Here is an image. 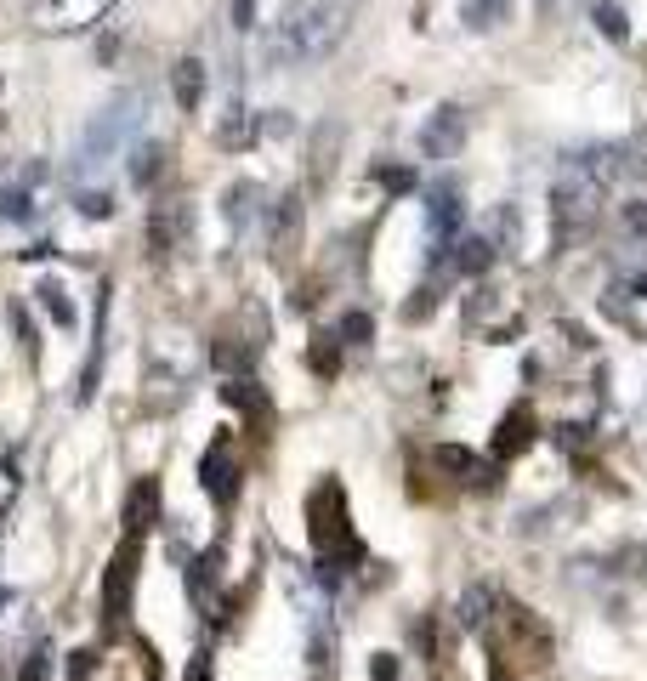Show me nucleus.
Returning a JSON list of instances; mask_svg holds the SVG:
<instances>
[{
    "instance_id": "obj_1",
    "label": "nucleus",
    "mask_w": 647,
    "mask_h": 681,
    "mask_svg": "<svg viewBox=\"0 0 647 681\" xmlns=\"http://www.w3.org/2000/svg\"><path fill=\"white\" fill-rule=\"evenodd\" d=\"M347 29H352V0H284L262 57L267 69H307V63H324L347 40Z\"/></svg>"
},
{
    "instance_id": "obj_2",
    "label": "nucleus",
    "mask_w": 647,
    "mask_h": 681,
    "mask_svg": "<svg viewBox=\"0 0 647 681\" xmlns=\"http://www.w3.org/2000/svg\"><path fill=\"white\" fill-rule=\"evenodd\" d=\"M307 534H313V551H318L324 579H335L347 562L364 557V545L352 540L347 494H341V483H318V489H313V500H307Z\"/></svg>"
},
{
    "instance_id": "obj_3",
    "label": "nucleus",
    "mask_w": 647,
    "mask_h": 681,
    "mask_svg": "<svg viewBox=\"0 0 647 681\" xmlns=\"http://www.w3.org/2000/svg\"><path fill=\"white\" fill-rule=\"evenodd\" d=\"M142 125V91H120V97H108V108L91 120L86 131V148H80V159H103V154H120L125 137Z\"/></svg>"
},
{
    "instance_id": "obj_4",
    "label": "nucleus",
    "mask_w": 647,
    "mask_h": 681,
    "mask_svg": "<svg viewBox=\"0 0 647 681\" xmlns=\"http://www.w3.org/2000/svg\"><path fill=\"white\" fill-rule=\"evenodd\" d=\"M137 562H142V540L125 534L108 557V574H103V625H125L131 613V591H137Z\"/></svg>"
},
{
    "instance_id": "obj_5",
    "label": "nucleus",
    "mask_w": 647,
    "mask_h": 681,
    "mask_svg": "<svg viewBox=\"0 0 647 681\" xmlns=\"http://www.w3.org/2000/svg\"><path fill=\"white\" fill-rule=\"evenodd\" d=\"M114 0H35V23L46 35H86L108 18Z\"/></svg>"
},
{
    "instance_id": "obj_6",
    "label": "nucleus",
    "mask_w": 647,
    "mask_h": 681,
    "mask_svg": "<svg viewBox=\"0 0 647 681\" xmlns=\"http://www.w3.org/2000/svg\"><path fill=\"white\" fill-rule=\"evenodd\" d=\"M239 477H245V472L233 466V443H228V437H216V443L199 454V483H205V494H210L222 511L239 500Z\"/></svg>"
},
{
    "instance_id": "obj_7",
    "label": "nucleus",
    "mask_w": 647,
    "mask_h": 681,
    "mask_svg": "<svg viewBox=\"0 0 647 681\" xmlns=\"http://www.w3.org/2000/svg\"><path fill=\"white\" fill-rule=\"evenodd\" d=\"M460 142H466V114H460L455 103H443L432 120H426V131H420V154L426 159H455Z\"/></svg>"
},
{
    "instance_id": "obj_8",
    "label": "nucleus",
    "mask_w": 647,
    "mask_h": 681,
    "mask_svg": "<svg viewBox=\"0 0 647 681\" xmlns=\"http://www.w3.org/2000/svg\"><path fill=\"white\" fill-rule=\"evenodd\" d=\"M460 193H455V182H432L426 188V227H432V239H438V250H449V239L460 233Z\"/></svg>"
},
{
    "instance_id": "obj_9",
    "label": "nucleus",
    "mask_w": 647,
    "mask_h": 681,
    "mask_svg": "<svg viewBox=\"0 0 647 681\" xmlns=\"http://www.w3.org/2000/svg\"><path fill=\"white\" fill-rule=\"evenodd\" d=\"M534 432H540V426H534V409H528V403L506 409L500 432H494V460H500V466H506V460H517V454H523L528 443H534Z\"/></svg>"
},
{
    "instance_id": "obj_10",
    "label": "nucleus",
    "mask_w": 647,
    "mask_h": 681,
    "mask_svg": "<svg viewBox=\"0 0 647 681\" xmlns=\"http://www.w3.org/2000/svg\"><path fill=\"white\" fill-rule=\"evenodd\" d=\"M154 523H159V483H154V477H142L137 489L125 494V534L142 540Z\"/></svg>"
},
{
    "instance_id": "obj_11",
    "label": "nucleus",
    "mask_w": 647,
    "mask_h": 681,
    "mask_svg": "<svg viewBox=\"0 0 647 681\" xmlns=\"http://www.w3.org/2000/svg\"><path fill=\"white\" fill-rule=\"evenodd\" d=\"M182 233H188V205H182V199H171V205H159L154 216H148V245H154L159 256H165Z\"/></svg>"
},
{
    "instance_id": "obj_12",
    "label": "nucleus",
    "mask_w": 647,
    "mask_h": 681,
    "mask_svg": "<svg viewBox=\"0 0 647 681\" xmlns=\"http://www.w3.org/2000/svg\"><path fill=\"white\" fill-rule=\"evenodd\" d=\"M171 91H176V108L182 114H199V97H205V63L199 57H182L171 69Z\"/></svg>"
},
{
    "instance_id": "obj_13",
    "label": "nucleus",
    "mask_w": 647,
    "mask_h": 681,
    "mask_svg": "<svg viewBox=\"0 0 647 681\" xmlns=\"http://www.w3.org/2000/svg\"><path fill=\"white\" fill-rule=\"evenodd\" d=\"M438 466H443V472H455L460 483H477V489H483V483H494V466H483V460H477L472 449H460V443H443Z\"/></svg>"
},
{
    "instance_id": "obj_14",
    "label": "nucleus",
    "mask_w": 647,
    "mask_h": 681,
    "mask_svg": "<svg viewBox=\"0 0 647 681\" xmlns=\"http://www.w3.org/2000/svg\"><path fill=\"white\" fill-rule=\"evenodd\" d=\"M222 398H228L233 409H245L250 420H267V415H273V403H267V392H262L256 381H245V375H233V381L222 386Z\"/></svg>"
},
{
    "instance_id": "obj_15",
    "label": "nucleus",
    "mask_w": 647,
    "mask_h": 681,
    "mask_svg": "<svg viewBox=\"0 0 647 681\" xmlns=\"http://www.w3.org/2000/svg\"><path fill=\"white\" fill-rule=\"evenodd\" d=\"M159 171H165V142H137V148H131V182H137V188H154Z\"/></svg>"
},
{
    "instance_id": "obj_16",
    "label": "nucleus",
    "mask_w": 647,
    "mask_h": 681,
    "mask_svg": "<svg viewBox=\"0 0 647 681\" xmlns=\"http://www.w3.org/2000/svg\"><path fill=\"white\" fill-rule=\"evenodd\" d=\"M256 216H262V188H256V182H233L228 188V222L250 227Z\"/></svg>"
},
{
    "instance_id": "obj_17",
    "label": "nucleus",
    "mask_w": 647,
    "mask_h": 681,
    "mask_svg": "<svg viewBox=\"0 0 647 681\" xmlns=\"http://www.w3.org/2000/svg\"><path fill=\"white\" fill-rule=\"evenodd\" d=\"M35 296H40V307H46V313H52L57 324H63V330H69L74 318H80V313H74L69 284H63V279H40V290H35Z\"/></svg>"
},
{
    "instance_id": "obj_18",
    "label": "nucleus",
    "mask_w": 647,
    "mask_h": 681,
    "mask_svg": "<svg viewBox=\"0 0 647 681\" xmlns=\"http://www.w3.org/2000/svg\"><path fill=\"white\" fill-rule=\"evenodd\" d=\"M489 619H494V591H489V585H472V591L460 596V625L483 630Z\"/></svg>"
},
{
    "instance_id": "obj_19",
    "label": "nucleus",
    "mask_w": 647,
    "mask_h": 681,
    "mask_svg": "<svg viewBox=\"0 0 647 681\" xmlns=\"http://www.w3.org/2000/svg\"><path fill=\"white\" fill-rule=\"evenodd\" d=\"M250 137H256V120H250V108L233 103V108H228V120L216 125V142H222V148H245Z\"/></svg>"
},
{
    "instance_id": "obj_20",
    "label": "nucleus",
    "mask_w": 647,
    "mask_h": 681,
    "mask_svg": "<svg viewBox=\"0 0 647 681\" xmlns=\"http://www.w3.org/2000/svg\"><path fill=\"white\" fill-rule=\"evenodd\" d=\"M591 18H596V29H602L608 40H625L630 35V18H625V6H619V0H596Z\"/></svg>"
},
{
    "instance_id": "obj_21",
    "label": "nucleus",
    "mask_w": 647,
    "mask_h": 681,
    "mask_svg": "<svg viewBox=\"0 0 647 681\" xmlns=\"http://www.w3.org/2000/svg\"><path fill=\"white\" fill-rule=\"evenodd\" d=\"M307 364H313L318 375L330 381L335 369H341V341H335V335H318V341H313V352H307Z\"/></svg>"
},
{
    "instance_id": "obj_22",
    "label": "nucleus",
    "mask_w": 647,
    "mask_h": 681,
    "mask_svg": "<svg viewBox=\"0 0 647 681\" xmlns=\"http://www.w3.org/2000/svg\"><path fill=\"white\" fill-rule=\"evenodd\" d=\"M466 23L472 29H500L506 23V0H466Z\"/></svg>"
},
{
    "instance_id": "obj_23",
    "label": "nucleus",
    "mask_w": 647,
    "mask_h": 681,
    "mask_svg": "<svg viewBox=\"0 0 647 681\" xmlns=\"http://www.w3.org/2000/svg\"><path fill=\"white\" fill-rule=\"evenodd\" d=\"M80 216H91V222H108V216H114V193L86 188V193H80Z\"/></svg>"
},
{
    "instance_id": "obj_24",
    "label": "nucleus",
    "mask_w": 647,
    "mask_h": 681,
    "mask_svg": "<svg viewBox=\"0 0 647 681\" xmlns=\"http://www.w3.org/2000/svg\"><path fill=\"white\" fill-rule=\"evenodd\" d=\"M489 262H494V245H489V239H466V245H460V267H466V273H483Z\"/></svg>"
},
{
    "instance_id": "obj_25",
    "label": "nucleus",
    "mask_w": 647,
    "mask_h": 681,
    "mask_svg": "<svg viewBox=\"0 0 647 681\" xmlns=\"http://www.w3.org/2000/svg\"><path fill=\"white\" fill-rule=\"evenodd\" d=\"M0 216H6V222H29V216H35V205H29V193H18V188H0Z\"/></svg>"
},
{
    "instance_id": "obj_26",
    "label": "nucleus",
    "mask_w": 647,
    "mask_h": 681,
    "mask_svg": "<svg viewBox=\"0 0 647 681\" xmlns=\"http://www.w3.org/2000/svg\"><path fill=\"white\" fill-rule=\"evenodd\" d=\"M18 681H52V653H46V647H35V653L23 659Z\"/></svg>"
},
{
    "instance_id": "obj_27",
    "label": "nucleus",
    "mask_w": 647,
    "mask_h": 681,
    "mask_svg": "<svg viewBox=\"0 0 647 681\" xmlns=\"http://www.w3.org/2000/svg\"><path fill=\"white\" fill-rule=\"evenodd\" d=\"M341 341H347V347H364V341H369V313H347V318H341Z\"/></svg>"
},
{
    "instance_id": "obj_28",
    "label": "nucleus",
    "mask_w": 647,
    "mask_h": 681,
    "mask_svg": "<svg viewBox=\"0 0 647 681\" xmlns=\"http://www.w3.org/2000/svg\"><path fill=\"white\" fill-rule=\"evenodd\" d=\"M12 324H18V341H23V347H29V358H35V352H40V341H35V324H29V313H23L18 301H12Z\"/></svg>"
},
{
    "instance_id": "obj_29",
    "label": "nucleus",
    "mask_w": 647,
    "mask_h": 681,
    "mask_svg": "<svg viewBox=\"0 0 647 681\" xmlns=\"http://www.w3.org/2000/svg\"><path fill=\"white\" fill-rule=\"evenodd\" d=\"M375 176H381L392 193H409V188H415V171H403V165H386V171H375Z\"/></svg>"
},
{
    "instance_id": "obj_30",
    "label": "nucleus",
    "mask_w": 647,
    "mask_h": 681,
    "mask_svg": "<svg viewBox=\"0 0 647 681\" xmlns=\"http://www.w3.org/2000/svg\"><path fill=\"white\" fill-rule=\"evenodd\" d=\"M369 681H398V659H392V653H375V659H369Z\"/></svg>"
},
{
    "instance_id": "obj_31",
    "label": "nucleus",
    "mask_w": 647,
    "mask_h": 681,
    "mask_svg": "<svg viewBox=\"0 0 647 681\" xmlns=\"http://www.w3.org/2000/svg\"><path fill=\"white\" fill-rule=\"evenodd\" d=\"M233 29H256V0H233Z\"/></svg>"
},
{
    "instance_id": "obj_32",
    "label": "nucleus",
    "mask_w": 647,
    "mask_h": 681,
    "mask_svg": "<svg viewBox=\"0 0 647 681\" xmlns=\"http://www.w3.org/2000/svg\"><path fill=\"white\" fill-rule=\"evenodd\" d=\"M188 681H210V659H205V653H199V659L188 664Z\"/></svg>"
},
{
    "instance_id": "obj_33",
    "label": "nucleus",
    "mask_w": 647,
    "mask_h": 681,
    "mask_svg": "<svg viewBox=\"0 0 647 681\" xmlns=\"http://www.w3.org/2000/svg\"><path fill=\"white\" fill-rule=\"evenodd\" d=\"M636 290H642V296H647V279H642V284H636Z\"/></svg>"
},
{
    "instance_id": "obj_34",
    "label": "nucleus",
    "mask_w": 647,
    "mask_h": 681,
    "mask_svg": "<svg viewBox=\"0 0 647 681\" xmlns=\"http://www.w3.org/2000/svg\"><path fill=\"white\" fill-rule=\"evenodd\" d=\"M494 681H511V676H494Z\"/></svg>"
},
{
    "instance_id": "obj_35",
    "label": "nucleus",
    "mask_w": 647,
    "mask_h": 681,
    "mask_svg": "<svg viewBox=\"0 0 647 681\" xmlns=\"http://www.w3.org/2000/svg\"><path fill=\"white\" fill-rule=\"evenodd\" d=\"M0 125H6V120H0Z\"/></svg>"
}]
</instances>
